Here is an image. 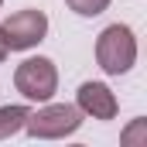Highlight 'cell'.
I'll list each match as a JSON object with an SVG mask.
<instances>
[{
    "mask_svg": "<svg viewBox=\"0 0 147 147\" xmlns=\"http://www.w3.org/2000/svg\"><path fill=\"white\" fill-rule=\"evenodd\" d=\"M96 62L106 75H127L137 65V38L127 24H110L96 38Z\"/></svg>",
    "mask_w": 147,
    "mask_h": 147,
    "instance_id": "obj_1",
    "label": "cell"
},
{
    "mask_svg": "<svg viewBox=\"0 0 147 147\" xmlns=\"http://www.w3.org/2000/svg\"><path fill=\"white\" fill-rule=\"evenodd\" d=\"M7 58V41H3V31H0V62Z\"/></svg>",
    "mask_w": 147,
    "mask_h": 147,
    "instance_id": "obj_9",
    "label": "cell"
},
{
    "mask_svg": "<svg viewBox=\"0 0 147 147\" xmlns=\"http://www.w3.org/2000/svg\"><path fill=\"white\" fill-rule=\"evenodd\" d=\"M65 3H69V10H75L79 17H96V14H103L110 7V0H65Z\"/></svg>",
    "mask_w": 147,
    "mask_h": 147,
    "instance_id": "obj_7",
    "label": "cell"
},
{
    "mask_svg": "<svg viewBox=\"0 0 147 147\" xmlns=\"http://www.w3.org/2000/svg\"><path fill=\"white\" fill-rule=\"evenodd\" d=\"M14 86L24 99L31 103H48L55 92H58V69L51 58L34 55V58H24L14 72Z\"/></svg>",
    "mask_w": 147,
    "mask_h": 147,
    "instance_id": "obj_2",
    "label": "cell"
},
{
    "mask_svg": "<svg viewBox=\"0 0 147 147\" xmlns=\"http://www.w3.org/2000/svg\"><path fill=\"white\" fill-rule=\"evenodd\" d=\"M147 140V120L140 116V120H134V127L123 134V144H144Z\"/></svg>",
    "mask_w": 147,
    "mask_h": 147,
    "instance_id": "obj_8",
    "label": "cell"
},
{
    "mask_svg": "<svg viewBox=\"0 0 147 147\" xmlns=\"http://www.w3.org/2000/svg\"><path fill=\"white\" fill-rule=\"evenodd\" d=\"M0 7H3V0H0Z\"/></svg>",
    "mask_w": 147,
    "mask_h": 147,
    "instance_id": "obj_10",
    "label": "cell"
},
{
    "mask_svg": "<svg viewBox=\"0 0 147 147\" xmlns=\"http://www.w3.org/2000/svg\"><path fill=\"white\" fill-rule=\"evenodd\" d=\"M75 106L82 110V116H92V120H113L120 110V103L106 82H82L75 92Z\"/></svg>",
    "mask_w": 147,
    "mask_h": 147,
    "instance_id": "obj_5",
    "label": "cell"
},
{
    "mask_svg": "<svg viewBox=\"0 0 147 147\" xmlns=\"http://www.w3.org/2000/svg\"><path fill=\"white\" fill-rule=\"evenodd\" d=\"M28 116H31L28 106H0V140L21 134L24 123H28Z\"/></svg>",
    "mask_w": 147,
    "mask_h": 147,
    "instance_id": "obj_6",
    "label": "cell"
},
{
    "mask_svg": "<svg viewBox=\"0 0 147 147\" xmlns=\"http://www.w3.org/2000/svg\"><path fill=\"white\" fill-rule=\"evenodd\" d=\"M0 31H3V41H7V51H28V48H34L45 41L48 34V17L41 14V10H17V14H10L3 24H0Z\"/></svg>",
    "mask_w": 147,
    "mask_h": 147,
    "instance_id": "obj_4",
    "label": "cell"
},
{
    "mask_svg": "<svg viewBox=\"0 0 147 147\" xmlns=\"http://www.w3.org/2000/svg\"><path fill=\"white\" fill-rule=\"evenodd\" d=\"M82 127V110L72 103H48L38 113L28 116L24 130L34 137V140H58V137H69Z\"/></svg>",
    "mask_w": 147,
    "mask_h": 147,
    "instance_id": "obj_3",
    "label": "cell"
}]
</instances>
